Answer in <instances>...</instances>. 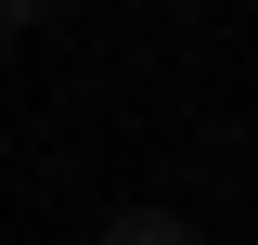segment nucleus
<instances>
[{"mask_svg":"<svg viewBox=\"0 0 258 245\" xmlns=\"http://www.w3.org/2000/svg\"><path fill=\"white\" fill-rule=\"evenodd\" d=\"M103 245H194V219H168V207H116V232Z\"/></svg>","mask_w":258,"mask_h":245,"instance_id":"obj_1","label":"nucleus"},{"mask_svg":"<svg viewBox=\"0 0 258 245\" xmlns=\"http://www.w3.org/2000/svg\"><path fill=\"white\" fill-rule=\"evenodd\" d=\"M26 26H39V0H0V39H26Z\"/></svg>","mask_w":258,"mask_h":245,"instance_id":"obj_2","label":"nucleus"}]
</instances>
